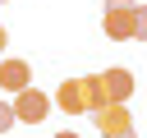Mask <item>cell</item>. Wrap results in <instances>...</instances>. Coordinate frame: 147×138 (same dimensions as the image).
<instances>
[{"label": "cell", "instance_id": "5b68a950", "mask_svg": "<svg viewBox=\"0 0 147 138\" xmlns=\"http://www.w3.org/2000/svg\"><path fill=\"white\" fill-rule=\"evenodd\" d=\"M0 87L14 92V97H18L23 87H32V64L18 60V55H5V60H0Z\"/></svg>", "mask_w": 147, "mask_h": 138}, {"label": "cell", "instance_id": "ba28073f", "mask_svg": "<svg viewBox=\"0 0 147 138\" xmlns=\"http://www.w3.org/2000/svg\"><path fill=\"white\" fill-rule=\"evenodd\" d=\"M14 124H18V120H14V106H9V101H0V133H9Z\"/></svg>", "mask_w": 147, "mask_h": 138}, {"label": "cell", "instance_id": "9c48e42d", "mask_svg": "<svg viewBox=\"0 0 147 138\" xmlns=\"http://www.w3.org/2000/svg\"><path fill=\"white\" fill-rule=\"evenodd\" d=\"M5 46H9V32H5V23H0V60H5Z\"/></svg>", "mask_w": 147, "mask_h": 138}, {"label": "cell", "instance_id": "7a4b0ae2", "mask_svg": "<svg viewBox=\"0 0 147 138\" xmlns=\"http://www.w3.org/2000/svg\"><path fill=\"white\" fill-rule=\"evenodd\" d=\"M133 14H138V0H106V9H101V32H106L110 41L133 37Z\"/></svg>", "mask_w": 147, "mask_h": 138}, {"label": "cell", "instance_id": "52a82bcc", "mask_svg": "<svg viewBox=\"0 0 147 138\" xmlns=\"http://www.w3.org/2000/svg\"><path fill=\"white\" fill-rule=\"evenodd\" d=\"M133 37L147 41V9H142V5H138V14H133Z\"/></svg>", "mask_w": 147, "mask_h": 138}, {"label": "cell", "instance_id": "8992f818", "mask_svg": "<svg viewBox=\"0 0 147 138\" xmlns=\"http://www.w3.org/2000/svg\"><path fill=\"white\" fill-rule=\"evenodd\" d=\"M92 120H96L101 138H115V133L133 129V115H129V106H96V110H92Z\"/></svg>", "mask_w": 147, "mask_h": 138}, {"label": "cell", "instance_id": "277c9868", "mask_svg": "<svg viewBox=\"0 0 147 138\" xmlns=\"http://www.w3.org/2000/svg\"><path fill=\"white\" fill-rule=\"evenodd\" d=\"M9 106H14V120H18V124H41V120L51 115V97H46L41 87H23Z\"/></svg>", "mask_w": 147, "mask_h": 138}, {"label": "cell", "instance_id": "3957f363", "mask_svg": "<svg viewBox=\"0 0 147 138\" xmlns=\"http://www.w3.org/2000/svg\"><path fill=\"white\" fill-rule=\"evenodd\" d=\"M133 74L129 69H101L96 74V92H101V106H124L133 97Z\"/></svg>", "mask_w": 147, "mask_h": 138}, {"label": "cell", "instance_id": "8fae6325", "mask_svg": "<svg viewBox=\"0 0 147 138\" xmlns=\"http://www.w3.org/2000/svg\"><path fill=\"white\" fill-rule=\"evenodd\" d=\"M55 138H78V133H74V129H60V133H55Z\"/></svg>", "mask_w": 147, "mask_h": 138}, {"label": "cell", "instance_id": "7c38bea8", "mask_svg": "<svg viewBox=\"0 0 147 138\" xmlns=\"http://www.w3.org/2000/svg\"><path fill=\"white\" fill-rule=\"evenodd\" d=\"M0 5H5V0H0Z\"/></svg>", "mask_w": 147, "mask_h": 138}, {"label": "cell", "instance_id": "6da1fadb", "mask_svg": "<svg viewBox=\"0 0 147 138\" xmlns=\"http://www.w3.org/2000/svg\"><path fill=\"white\" fill-rule=\"evenodd\" d=\"M55 106L64 110V115H92L96 106H101V92H96V74H83V78H64L60 83V92H55Z\"/></svg>", "mask_w": 147, "mask_h": 138}, {"label": "cell", "instance_id": "30bf717a", "mask_svg": "<svg viewBox=\"0 0 147 138\" xmlns=\"http://www.w3.org/2000/svg\"><path fill=\"white\" fill-rule=\"evenodd\" d=\"M115 138H138V129H124V133H115Z\"/></svg>", "mask_w": 147, "mask_h": 138}]
</instances>
